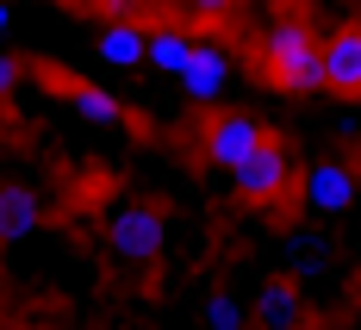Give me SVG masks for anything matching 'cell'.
Instances as JSON below:
<instances>
[{"label": "cell", "instance_id": "obj_15", "mask_svg": "<svg viewBox=\"0 0 361 330\" xmlns=\"http://www.w3.org/2000/svg\"><path fill=\"white\" fill-rule=\"evenodd\" d=\"M6 94H19V63H13V56H0V100H6Z\"/></svg>", "mask_w": 361, "mask_h": 330}, {"label": "cell", "instance_id": "obj_8", "mask_svg": "<svg viewBox=\"0 0 361 330\" xmlns=\"http://www.w3.org/2000/svg\"><path fill=\"white\" fill-rule=\"evenodd\" d=\"M318 69H324L330 94H361V32L318 37Z\"/></svg>", "mask_w": 361, "mask_h": 330}, {"label": "cell", "instance_id": "obj_4", "mask_svg": "<svg viewBox=\"0 0 361 330\" xmlns=\"http://www.w3.org/2000/svg\"><path fill=\"white\" fill-rule=\"evenodd\" d=\"M175 81H180V94H187L193 106H218V100L231 94V81H237V63H231V50L187 37V63H180Z\"/></svg>", "mask_w": 361, "mask_h": 330}, {"label": "cell", "instance_id": "obj_1", "mask_svg": "<svg viewBox=\"0 0 361 330\" xmlns=\"http://www.w3.org/2000/svg\"><path fill=\"white\" fill-rule=\"evenodd\" d=\"M262 56H268V81H274V94H287V100H312V94H324L318 37L305 32L299 19H274L268 37H262Z\"/></svg>", "mask_w": 361, "mask_h": 330}, {"label": "cell", "instance_id": "obj_6", "mask_svg": "<svg viewBox=\"0 0 361 330\" xmlns=\"http://www.w3.org/2000/svg\"><path fill=\"white\" fill-rule=\"evenodd\" d=\"M144 56H149V32L137 19H106V25L94 32V63H100V69L131 75V69H144Z\"/></svg>", "mask_w": 361, "mask_h": 330}, {"label": "cell", "instance_id": "obj_7", "mask_svg": "<svg viewBox=\"0 0 361 330\" xmlns=\"http://www.w3.org/2000/svg\"><path fill=\"white\" fill-rule=\"evenodd\" d=\"M255 144H268V131L255 125L250 112H218L212 125H206V162H212V169H231V162H243Z\"/></svg>", "mask_w": 361, "mask_h": 330}, {"label": "cell", "instance_id": "obj_3", "mask_svg": "<svg viewBox=\"0 0 361 330\" xmlns=\"http://www.w3.org/2000/svg\"><path fill=\"white\" fill-rule=\"evenodd\" d=\"M361 200V175L349 162H312L299 175V212L305 219H336V212H355Z\"/></svg>", "mask_w": 361, "mask_h": 330}, {"label": "cell", "instance_id": "obj_13", "mask_svg": "<svg viewBox=\"0 0 361 330\" xmlns=\"http://www.w3.org/2000/svg\"><path fill=\"white\" fill-rule=\"evenodd\" d=\"M200 324H218V330H231V324H243V305L231 293H218V299H206L200 305Z\"/></svg>", "mask_w": 361, "mask_h": 330}, {"label": "cell", "instance_id": "obj_5", "mask_svg": "<svg viewBox=\"0 0 361 330\" xmlns=\"http://www.w3.org/2000/svg\"><path fill=\"white\" fill-rule=\"evenodd\" d=\"M106 243H112V256H118V262L149 268V262L162 256V243H169V224H162V212H149V206H125V212H112Z\"/></svg>", "mask_w": 361, "mask_h": 330}, {"label": "cell", "instance_id": "obj_10", "mask_svg": "<svg viewBox=\"0 0 361 330\" xmlns=\"http://www.w3.org/2000/svg\"><path fill=\"white\" fill-rule=\"evenodd\" d=\"M69 106L87 118V125H100V131H118L125 125V100L100 87V81H69Z\"/></svg>", "mask_w": 361, "mask_h": 330}, {"label": "cell", "instance_id": "obj_9", "mask_svg": "<svg viewBox=\"0 0 361 330\" xmlns=\"http://www.w3.org/2000/svg\"><path fill=\"white\" fill-rule=\"evenodd\" d=\"M44 193L37 187H6L0 193V250L6 243H19V237H32V231H44Z\"/></svg>", "mask_w": 361, "mask_h": 330}, {"label": "cell", "instance_id": "obj_14", "mask_svg": "<svg viewBox=\"0 0 361 330\" xmlns=\"http://www.w3.org/2000/svg\"><path fill=\"white\" fill-rule=\"evenodd\" d=\"M187 13H200V19H231L237 0H187Z\"/></svg>", "mask_w": 361, "mask_h": 330}, {"label": "cell", "instance_id": "obj_16", "mask_svg": "<svg viewBox=\"0 0 361 330\" xmlns=\"http://www.w3.org/2000/svg\"><path fill=\"white\" fill-rule=\"evenodd\" d=\"M13 32V0H0V37Z\"/></svg>", "mask_w": 361, "mask_h": 330}, {"label": "cell", "instance_id": "obj_12", "mask_svg": "<svg viewBox=\"0 0 361 330\" xmlns=\"http://www.w3.org/2000/svg\"><path fill=\"white\" fill-rule=\"evenodd\" d=\"M250 318L255 324H293V318H299V293H293V287H268V293L250 305Z\"/></svg>", "mask_w": 361, "mask_h": 330}, {"label": "cell", "instance_id": "obj_11", "mask_svg": "<svg viewBox=\"0 0 361 330\" xmlns=\"http://www.w3.org/2000/svg\"><path fill=\"white\" fill-rule=\"evenodd\" d=\"M180 63H187V37H180V32H149L144 69H156V75H180Z\"/></svg>", "mask_w": 361, "mask_h": 330}, {"label": "cell", "instance_id": "obj_2", "mask_svg": "<svg viewBox=\"0 0 361 330\" xmlns=\"http://www.w3.org/2000/svg\"><path fill=\"white\" fill-rule=\"evenodd\" d=\"M231 175V187L243 193V200H255V206H274V200H287L293 193V156L281 144H255L243 162H231L224 169Z\"/></svg>", "mask_w": 361, "mask_h": 330}]
</instances>
